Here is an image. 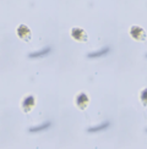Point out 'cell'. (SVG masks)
Masks as SVG:
<instances>
[{
	"label": "cell",
	"mask_w": 147,
	"mask_h": 149,
	"mask_svg": "<svg viewBox=\"0 0 147 149\" xmlns=\"http://www.w3.org/2000/svg\"><path fill=\"white\" fill-rule=\"evenodd\" d=\"M130 36L136 40H145L146 39V33L145 31L140 26H132L130 29Z\"/></svg>",
	"instance_id": "cell-1"
},
{
	"label": "cell",
	"mask_w": 147,
	"mask_h": 149,
	"mask_svg": "<svg viewBox=\"0 0 147 149\" xmlns=\"http://www.w3.org/2000/svg\"><path fill=\"white\" fill-rule=\"evenodd\" d=\"M71 36H72L74 39H76L78 42H87V39H88V37H87V34H86V32L83 29H81V28H72Z\"/></svg>",
	"instance_id": "cell-2"
},
{
	"label": "cell",
	"mask_w": 147,
	"mask_h": 149,
	"mask_svg": "<svg viewBox=\"0 0 147 149\" xmlns=\"http://www.w3.org/2000/svg\"><path fill=\"white\" fill-rule=\"evenodd\" d=\"M34 104H36V102H34V97L33 95L26 97L23 99V102H22V109H23V111H24V113H29V111L33 109Z\"/></svg>",
	"instance_id": "cell-3"
},
{
	"label": "cell",
	"mask_w": 147,
	"mask_h": 149,
	"mask_svg": "<svg viewBox=\"0 0 147 149\" xmlns=\"http://www.w3.org/2000/svg\"><path fill=\"white\" fill-rule=\"evenodd\" d=\"M17 36L20 37V38L24 39V40H29L31 39V31L27 26L21 24V26L17 27Z\"/></svg>",
	"instance_id": "cell-4"
},
{
	"label": "cell",
	"mask_w": 147,
	"mask_h": 149,
	"mask_svg": "<svg viewBox=\"0 0 147 149\" xmlns=\"http://www.w3.org/2000/svg\"><path fill=\"white\" fill-rule=\"evenodd\" d=\"M88 103H90V99H88L87 95L85 94V93H81V94L77 95V98H76V105H77L78 109H81V110L86 109V107L88 105Z\"/></svg>",
	"instance_id": "cell-5"
},
{
	"label": "cell",
	"mask_w": 147,
	"mask_h": 149,
	"mask_svg": "<svg viewBox=\"0 0 147 149\" xmlns=\"http://www.w3.org/2000/svg\"><path fill=\"white\" fill-rule=\"evenodd\" d=\"M107 127H109V122H108V121L102 122L101 125H97V126H94V127H91V128L87 130V131H88L90 133H93V132H98V131H103V130H106Z\"/></svg>",
	"instance_id": "cell-6"
},
{
	"label": "cell",
	"mask_w": 147,
	"mask_h": 149,
	"mask_svg": "<svg viewBox=\"0 0 147 149\" xmlns=\"http://www.w3.org/2000/svg\"><path fill=\"white\" fill-rule=\"evenodd\" d=\"M50 52H52L50 48H44V49H43V50H41V52H36V53L29 54L28 56H29V58H43V56H46V55H48Z\"/></svg>",
	"instance_id": "cell-7"
},
{
	"label": "cell",
	"mask_w": 147,
	"mask_h": 149,
	"mask_svg": "<svg viewBox=\"0 0 147 149\" xmlns=\"http://www.w3.org/2000/svg\"><path fill=\"white\" fill-rule=\"evenodd\" d=\"M109 50H110L109 48H103L102 50H99V52H94V53H91V54L87 55V56L91 58V59H93V58H101V56H104V55H107V54L109 53Z\"/></svg>",
	"instance_id": "cell-8"
},
{
	"label": "cell",
	"mask_w": 147,
	"mask_h": 149,
	"mask_svg": "<svg viewBox=\"0 0 147 149\" xmlns=\"http://www.w3.org/2000/svg\"><path fill=\"white\" fill-rule=\"evenodd\" d=\"M48 127H50V122H43L42 125H38V126H36V127H31L29 128V132H39V131H44V130H47Z\"/></svg>",
	"instance_id": "cell-9"
},
{
	"label": "cell",
	"mask_w": 147,
	"mask_h": 149,
	"mask_svg": "<svg viewBox=\"0 0 147 149\" xmlns=\"http://www.w3.org/2000/svg\"><path fill=\"white\" fill-rule=\"evenodd\" d=\"M141 102L145 107H147V88L141 92Z\"/></svg>",
	"instance_id": "cell-10"
},
{
	"label": "cell",
	"mask_w": 147,
	"mask_h": 149,
	"mask_svg": "<svg viewBox=\"0 0 147 149\" xmlns=\"http://www.w3.org/2000/svg\"><path fill=\"white\" fill-rule=\"evenodd\" d=\"M146 56H147V55H146Z\"/></svg>",
	"instance_id": "cell-11"
},
{
	"label": "cell",
	"mask_w": 147,
	"mask_h": 149,
	"mask_svg": "<svg viewBox=\"0 0 147 149\" xmlns=\"http://www.w3.org/2000/svg\"><path fill=\"white\" fill-rule=\"evenodd\" d=\"M146 131H147V130H146Z\"/></svg>",
	"instance_id": "cell-12"
}]
</instances>
